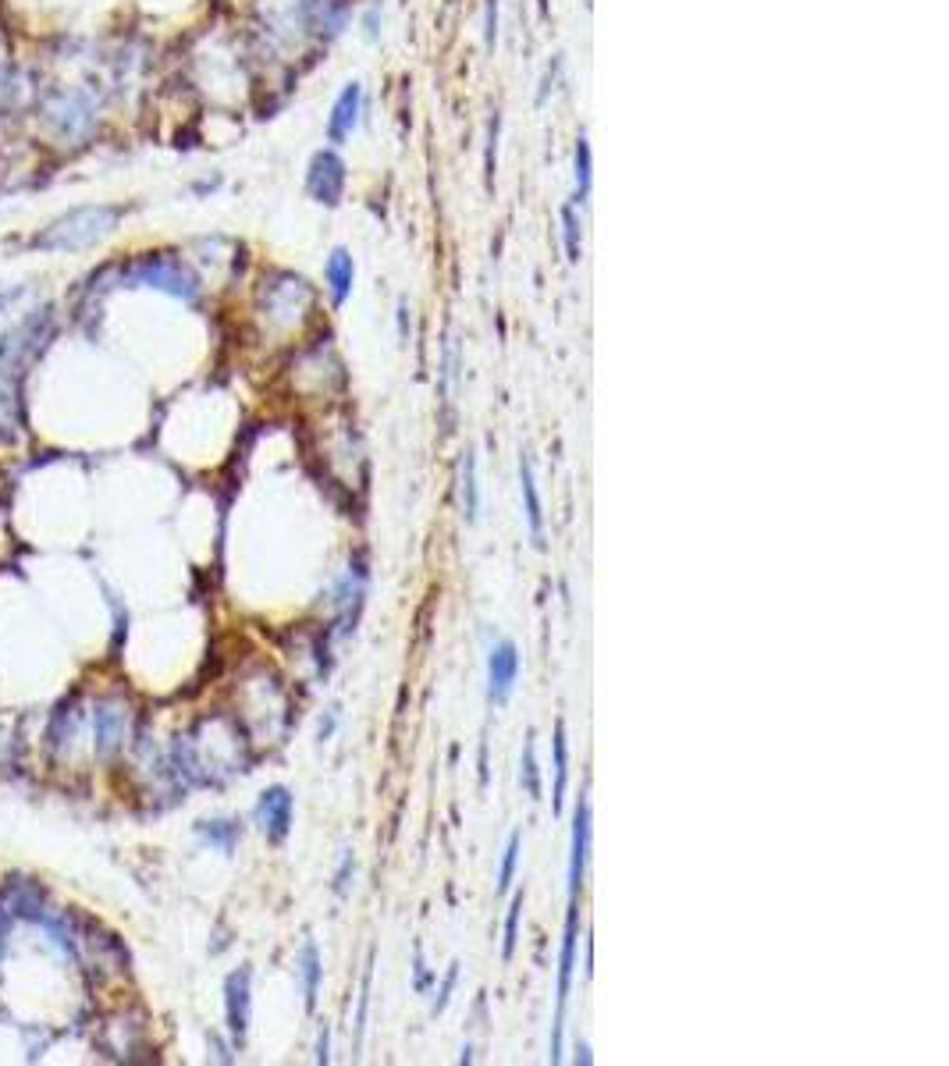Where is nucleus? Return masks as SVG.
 Listing matches in <instances>:
<instances>
[{
	"label": "nucleus",
	"mask_w": 949,
	"mask_h": 1066,
	"mask_svg": "<svg viewBox=\"0 0 949 1066\" xmlns=\"http://www.w3.org/2000/svg\"><path fill=\"white\" fill-rule=\"evenodd\" d=\"M93 736H97V750L100 757H111L121 750V743L128 736V708L121 701H100L93 711Z\"/></svg>",
	"instance_id": "obj_13"
},
{
	"label": "nucleus",
	"mask_w": 949,
	"mask_h": 1066,
	"mask_svg": "<svg viewBox=\"0 0 949 1066\" xmlns=\"http://www.w3.org/2000/svg\"><path fill=\"white\" fill-rule=\"evenodd\" d=\"M587 860H591V804H587V796H580L573 818V846H569V903H576V896L583 889Z\"/></svg>",
	"instance_id": "obj_11"
},
{
	"label": "nucleus",
	"mask_w": 949,
	"mask_h": 1066,
	"mask_svg": "<svg viewBox=\"0 0 949 1066\" xmlns=\"http://www.w3.org/2000/svg\"><path fill=\"white\" fill-rule=\"evenodd\" d=\"M317 1063H331V1031L324 1027L320 1031V1042H317Z\"/></svg>",
	"instance_id": "obj_31"
},
{
	"label": "nucleus",
	"mask_w": 949,
	"mask_h": 1066,
	"mask_svg": "<svg viewBox=\"0 0 949 1066\" xmlns=\"http://www.w3.org/2000/svg\"><path fill=\"white\" fill-rule=\"evenodd\" d=\"M551 750H555V789H551V804L555 811H562V796L569 786V743H566V725H555V740H551Z\"/></svg>",
	"instance_id": "obj_19"
},
{
	"label": "nucleus",
	"mask_w": 949,
	"mask_h": 1066,
	"mask_svg": "<svg viewBox=\"0 0 949 1066\" xmlns=\"http://www.w3.org/2000/svg\"><path fill=\"white\" fill-rule=\"evenodd\" d=\"M249 1003H253V974L249 967H239L228 974L225 981V1013H228V1031L235 1042H242L249 1031Z\"/></svg>",
	"instance_id": "obj_12"
},
{
	"label": "nucleus",
	"mask_w": 949,
	"mask_h": 1066,
	"mask_svg": "<svg viewBox=\"0 0 949 1066\" xmlns=\"http://www.w3.org/2000/svg\"><path fill=\"white\" fill-rule=\"evenodd\" d=\"M573 971H576V903H569V917H566V932H562V953H559V1013H555V1031H551V1063H562V1020H566V1006H569V992H573Z\"/></svg>",
	"instance_id": "obj_7"
},
{
	"label": "nucleus",
	"mask_w": 949,
	"mask_h": 1066,
	"mask_svg": "<svg viewBox=\"0 0 949 1066\" xmlns=\"http://www.w3.org/2000/svg\"><path fill=\"white\" fill-rule=\"evenodd\" d=\"M520 491H523V505H527V526H530L534 548H544V509H541V491H537V480H534L530 455L520 459Z\"/></svg>",
	"instance_id": "obj_15"
},
{
	"label": "nucleus",
	"mask_w": 949,
	"mask_h": 1066,
	"mask_svg": "<svg viewBox=\"0 0 949 1066\" xmlns=\"http://www.w3.org/2000/svg\"><path fill=\"white\" fill-rule=\"evenodd\" d=\"M416 981H413V988H416V992L420 996H427L431 992V971H427V963H423V953H420V949H416Z\"/></svg>",
	"instance_id": "obj_29"
},
{
	"label": "nucleus",
	"mask_w": 949,
	"mask_h": 1066,
	"mask_svg": "<svg viewBox=\"0 0 949 1066\" xmlns=\"http://www.w3.org/2000/svg\"><path fill=\"white\" fill-rule=\"evenodd\" d=\"M520 782H523V789L530 793V800H541V768H537V747H534V732H527V743H523V757H520Z\"/></svg>",
	"instance_id": "obj_20"
},
{
	"label": "nucleus",
	"mask_w": 949,
	"mask_h": 1066,
	"mask_svg": "<svg viewBox=\"0 0 949 1066\" xmlns=\"http://www.w3.org/2000/svg\"><path fill=\"white\" fill-rule=\"evenodd\" d=\"M50 317L40 310L36 317L25 320L11 335L0 338V445H15L25 431L22 416V377L29 367L33 352L47 342Z\"/></svg>",
	"instance_id": "obj_2"
},
{
	"label": "nucleus",
	"mask_w": 949,
	"mask_h": 1066,
	"mask_svg": "<svg viewBox=\"0 0 949 1066\" xmlns=\"http://www.w3.org/2000/svg\"><path fill=\"white\" fill-rule=\"evenodd\" d=\"M591 192V143L580 136L576 139V200H587Z\"/></svg>",
	"instance_id": "obj_22"
},
{
	"label": "nucleus",
	"mask_w": 949,
	"mask_h": 1066,
	"mask_svg": "<svg viewBox=\"0 0 949 1066\" xmlns=\"http://www.w3.org/2000/svg\"><path fill=\"white\" fill-rule=\"evenodd\" d=\"M324 278H328V288H331V299L345 303L352 292V281H356V264L352 256L345 249H335L328 256V267H324Z\"/></svg>",
	"instance_id": "obj_17"
},
{
	"label": "nucleus",
	"mask_w": 949,
	"mask_h": 1066,
	"mask_svg": "<svg viewBox=\"0 0 949 1066\" xmlns=\"http://www.w3.org/2000/svg\"><path fill=\"white\" fill-rule=\"evenodd\" d=\"M459 505H463L466 523H477L480 487H477V455L473 452H463V462H459Z\"/></svg>",
	"instance_id": "obj_16"
},
{
	"label": "nucleus",
	"mask_w": 949,
	"mask_h": 1066,
	"mask_svg": "<svg viewBox=\"0 0 949 1066\" xmlns=\"http://www.w3.org/2000/svg\"><path fill=\"white\" fill-rule=\"evenodd\" d=\"M520 679V651L512 640H498V644L487 651V701L491 704H505L516 690Z\"/></svg>",
	"instance_id": "obj_8"
},
{
	"label": "nucleus",
	"mask_w": 949,
	"mask_h": 1066,
	"mask_svg": "<svg viewBox=\"0 0 949 1066\" xmlns=\"http://www.w3.org/2000/svg\"><path fill=\"white\" fill-rule=\"evenodd\" d=\"M370 985H374V956H370V963H367V971H363V988H359V1013H356V1049L363 1045V1031H367Z\"/></svg>",
	"instance_id": "obj_23"
},
{
	"label": "nucleus",
	"mask_w": 949,
	"mask_h": 1066,
	"mask_svg": "<svg viewBox=\"0 0 949 1066\" xmlns=\"http://www.w3.org/2000/svg\"><path fill=\"white\" fill-rule=\"evenodd\" d=\"M196 832L225 853H232L235 843H239V821H200Z\"/></svg>",
	"instance_id": "obj_21"
},
{
	"label": "nucleus",
	"mask_w": 949,
	"mask_h": 1066,
	"mask_svg": "<svg viewBox=\"0 0 949 1066\" xmlns=\"http://www.w3.org/2000/svg\"><path fill=\"white\" fill-rule=\"evenodd\" d=\"M487 47L495 43V36H498V0H487Z\"/></svg>",
	"instance_id": "obj_30"
},
{
	"label": "nucleus",
	"mask_w": 949,
	"mask_h": 1066,
	"mask_svg": "<svg viewBox=\"0 0 949 1066\" xmlns=\"http://www.w3.org/2000/svg\"><path fill=\"white\" fill-rule=\"evenodd\" d=\"M118 274L125 285H136V288H157L164 295H175V299H185V303H196L200 299V278L196 271L178 260L175 253H146V256H136L128 260L125 267H118Z\"/></svg>",
	"instance_id": "obj_5"
},
{
	"label": "nucleus",
	"mask_w": 949,
	"mask_h": 1066,
	"mask_svg": "<svg viewBox=\"0 0 949 1066\" xmlns=\"http://www.w3.org/2000/svg\"><path fill=\"white\" fill-rule=\"evenodd\" d=\"M576 1063H583V1066L591 1063V1049H587V1042H583L580 1049H576Z\"/></svg>",
	"instance_id": "obj_34"
},
{
	"label": "nucleus",
	"mask_w": 949,
	"mask_h": 1066,
	"mask_svg": "<svg viewBox=\"0 0 949 1066\" xmlns=\"http://www.w3.org/2000/svg\"><path fill=\"white\" fill-rule=\"evenodd\" d=\"M310 303H313V292L296 274H271L264 281V310H267V320H274V324L292 327Z\"/></svg>",
	"instance_id": "obj_6"
},
{
	"label": "nucleus",
	"mask_w": 949,
	"mask_h": 1066,
	"mask_svg": "<svg viewBox=\"0 0 949 1066\" xmlns=\"http://www.w3.org/2000/svg\"><path fill=\"white\" fill-rule=\"evenodd\" d=\"M306 189H310V196L317 203L335 207V203L342 200V189H345V164H342L338 153H331V150L313 153L310 171H306Z\"/></svg>",
	"instance_id": "obj_9"
},
{
	"label": "nucleus",
	"mask_w": 949,
	"mask_h": 1066,
	"mask_svg": "<svg viewBox=\"0 0 949 1066\" xmlns=\"http://www.w3.org/2000/svg\"><path fill=\"white\" fill-rule=\"evenodd\" d=\"M40 125L57 146H86L97 136L100 118H104V93L97 82H61L47 86L40 104Z\"/></svg>",
	"instance_id": "obj_1"
},
{
	"label": "nucleus",
	"mask_w": 949,
	"mask_h": 1066,
	"mask_svg": "<svg viewBox=\"0 0 949 1066\" xmlns=\"http://www.w3.org/2000/svg\"><path fill=\"white\" fill-rule=\"evenodd\" d=\"M299 978H303L306 1010H317L320 978H324V963H320V949H317V942H306V946H303V953H299Z\"/></svg>",
	"instance_id": "obj_18"
},
{
	"label": "nucleus",
	"mask_w": 949,
	"mask_h": 1066,
	"mask_svg": "<svg viewBox=\"0 0 949 1066\" xmlns=\"http://www.w3.org/2000/svg\"><path fill=\"white\" fill-rule=\"evenodd\" d=\"M359 111H363V89H359V82H349L338 93L335 107H331L328 132H331V139H335V143H342V139L352 136V128L359 125Z\"/></svg>",
	"instance_id": "obj_14"
},
{
	"label": "nucleus",
	"mask_w": 949,
	"mask_h": 1066,
	"mask_svg": "<svg viewBox=\"0 0 949 1066\" xmlns=\"http://www.w3.org/2000/svg\"><path fill=\"white\" fill-rule=\"evenodd\" d=\"M125 210L114 203H86V207H72L61 217H54L40 235L29 239V249L36 253H86L100 246L107 235H114L121 224Z\"/></svg>",
	"instance_id": "obj_4"
},
{
	"label": "nucleus",
	"mask_w": 949,
	"mask_h": 1066,
	"mask_svg": "<svg viewBox=\"0 0 949 1066\" xmlns=\"http://www.w3.org/2000/svg\"><path fill=\"white\" fill-rule=\"evenodd\" d=\"M175 761L178 772H185L192 782H225L228 775L242 772L246 754H242V740L235 729H228L221 718H207L203 725H196V732L178 736Z\"/></svg>",
	"instance_id": "obj_3"
},
{
	"label": "nucleus",
	"mask_w": 949,
	"mask_h": 1066,
	"mask_svg": "<svg viewBox=\"0 0 949 1066\" xmlns=\"http://www.w3.org/2000/svg\"><path fill=\"white\" fill-rule=\"evenodd\" d=\"M520 917H523V896H516L509 903V917H505V942H502V956L512 960L516 953V942H520Z\"/></svg>",
	"instance_id": "obj_25"
},
{
	"label": "nucleus",
	"mask_w": 949,
	"mask_h": 1066,
	"mask_svg": "<svg viewBox=\"0 0 949 1066\" xmlns=\"http://www.w3.org/2000/svg\"><path fill=\"white\" fill-rule=\"evenodd\" d=\"M292 793L285 786H271V789H264L260 793V800H256V825H260V832L271 843H281L288 836V829H292Z\"/></svg>",
	"instance_id": "obj_10"
},
{
	"label": "nucleus",
	"mask_w": 949,
	"mask_h": 1066,
	"mask_svg": "<svg viewBox=\"0 0 949 1066\" xmlns=\"http://www.w3.org/2000/svg\"><path fill=\"white\" fill-rule=\"evenodd\" d=\"M377 22H381V4H374L367 11V40H377Z\"/></svg>",
	"instance_id": "obj_32"
},
{
	"label": "nucleus",
	"mask_w": 949,
	"mask_h": 1066,
	"mask_svg": "<svg viewBox=\"0 0 949 1066\" xmlns=\"http://www.w3.org/2000/svg\"><path fill=\"white\" fill-rule=\"evenodd\" d=\"M335 722H338V708H331L328 722H320V740H328L331 732H335Z\"/></svg>",
	"instance_id": "obj_33"
},
{
	"label": "nucleus",
	"mask_w": 949,
	"mask_h": 1066,
	"mask_svg": "<svg viewBox=\"0 0 949 1066\" xmlns=\"http://www.w3.org/2000/svg\"><path fill=\"white\" fill-rule=\"evenodd\" d=\"M349 878H352V853H342V864H338V875H335V892L338 896L349 892Z\"/></svg>",
	"instance_id": "obj_28"
},
{
	"label": "nucleus",
	"mask_w": 949,
	"mask_h": 1066,
	"mask_svg": "<svg viewBox=\"0 0 949 1066\" xmlns=\"http://www.w3.org/2000/svg\"><path fill=\"white\" fill-rule=\"evenodd\" d=\"M456 981H459V963H452V967H448L445 981L438 988V996H434V1013H441L448 1006V999H452V992H456Z\"/></svg>",
	"instance_id": "obj_27"
},
{
	"label": "nucleus",
	"mask_w": 949,
	"mask_h": 1066,
	"mask_svg": "<svg viewBox=\"0 0 949 1066\" xmlns=\"http://www.w3.org/2000/svg\"><path fill=\"white\" fill-rule=\"evenodd\" d=\"M516 864H520V832H512L502 857V871H498V892H509L512 878H516Z\"/></svg>",
	"instance_id": "obj_24"
},
{
	"label": "nucleus",
	"mask_w": 949,
	"mask_h": 1066,
	"mask_svg": "<svg viewBox=\"0 0 949 1066\" xmlns=\"http://www.w3.org/2000/svg\"><path fill=\"white\" fill-rule=\"evenodd\" d=\"M562 224H566V253H569V264L580 260V221H576V207L562 210Z\"/></svg>",
	"instance_id": "obj_26"
}]
</instances>
